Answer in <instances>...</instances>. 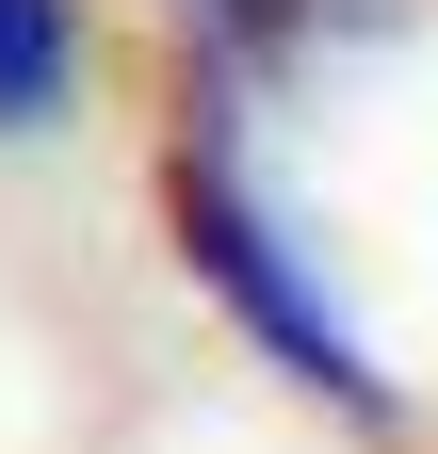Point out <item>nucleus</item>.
<instances>
[{"mask_svg": "<svg viewBox=\"0 0 438 454\" xmlns=\"http://www.w3.org/2000/svg\"><path fill=\"white\" fill-rule=\"evenodd\" d=\"M82 82V0H0V130H49Z\"/></svg>", "mask_w": 438, "mask_h": 454, "instance_id": "2", "label": "nucleus"}, {"mask_svg": "<svg viewBox=\"0 0 438 454\" xmlns=\"http://www.w3.org/2000/svg\"><path fill=\"white\" fill-rule=\"evenodd\" d=\"M244 49H325V33H357V17H390V0H211Z\"/></svg>", "mask_w": 438, "mask_h": 454, "instance_id": "3", "label": "nucleus"}, {"mask_svg": "<svg viewBox=\"0 0 438 454\" xmlns=\"http://www.w3.org/2000/svg\"><path fill=\"white\" fill-rule=\"evenodd\" d=\"M162 211H179V260L211 276V309H228L260 357H277L309 406H357V422H390V373H373V340L325 309V276L293 260V227L260 211L228 179V146H179V179H162Z\"/></svg>", "mask_w": 438, "mask_h": 454, "instance_id": "1", "label": "nucleus"}]
</instances>
